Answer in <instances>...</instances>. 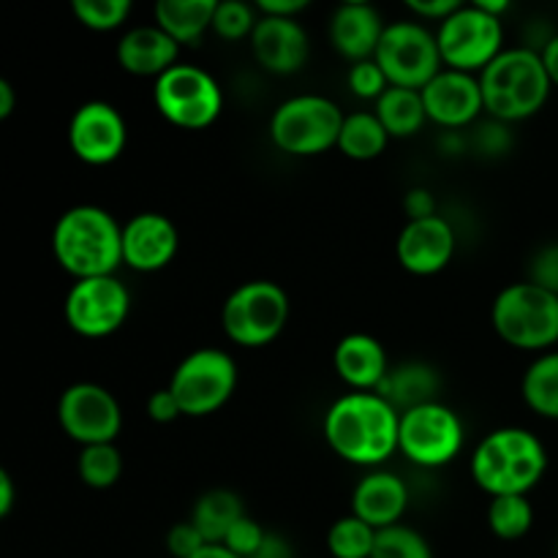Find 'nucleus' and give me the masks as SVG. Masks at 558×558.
Here are the masks:
<instances>
[{
  "mask_svg": "<svg viewBox=\"0 0 558 558\" xmlns=\"http://www.w3.org/2000/svg\"><path fill=\"white\" fill-rule=\"evenodd\" d=\"M325 439L354 466H381L398 452L401 412L379 392H347L325 412Z\"/></svg>",
  "mask_w": 558,
  "mask_h": 558,
  "instance_id": "nucleus-1",
  "label": "nucleus"
},
{
  "mask_svg": "<svg viewBox=\"0 0 558 558\" xmlns=\"http://www.w3.org/2000/svg\"><path fill=\"white\" fill-rule=\"evenodd\" d=\"M52 254L74 281L114 276L123 265V227L98 205H74L54 221Z\"/></svg>",
  "mask_w": 558,
  "mask_h": 558,
  "instance_id": "nucleus-2",
  "label": "nucleus"
},
{
  "mask_svg": "<svg viewBox=\"0 0 558 558\" xmlns=\"http://www.w3.org/2000/svg\"><path fill=\"white\" fill-rule=\"evenodd\" d=\"M472 480L490 499L529 496L548 472V450L537 434L518 425L490 430L472 452Z\"/></svg>",
  "mask_w": 558,
  "mask_h": 558,
  "instance_id": "nucleus-3",
  "label": "nucleus"
},
{
  "mask_svg": "<svg viewBox=\"0 0 558 558\" xmlns=\"http://www.w3.org/2000/svg\"><path fill=\"white\" fill-rule=\"evenodd\" d=\"M485 112L499 123L526 120L548 101L554 82L545 71L543 54L532 47H507L480 71Z\"/></svg>",
  "mask_w": 558,
  "mask_h": 558,
  "instance_id": "nucleus-4",
  "label": "nucleus"
},
{
  "mask_svg": "<svg viewBox=\"0 0 558 558\" xmlns=\"http://www.w3.org/2000/svg\"><path fill=\"white\" fill-rule=\"evenodd\" d=\"M496 336L515 349L545 352L558 343V294L526 281L501 289L490 305Z\"/></svg>",
  "mask_w": 558,
  "mask_h": 558,
  "instance_id": "nucleus-5",
  "label": "nucleus"
},
{
  "mask_svg": "<svg viewBox=\"0 0 558 558\" xmlns=\"http://www.w3.org/2000/svg\"><path fill=\"white\" fill-rule=\"evenodd\" d=\"M343 118L332 98L303 93L278 104L270 118V140L289 156H319L338 147Z\"/></svg>",
  "mask_w": 558,
  "mask_h": 558,
  "instance_id": "nucleus-6",
  "label": "nucleus"
},
{
  "mask_svg": "<svg viewBox=\"0 0 558 558\" xmlns=\"http://www.w3.org/2000/svg\"><path fill=\"white\" fill-rule=\"evenodd\" d=\"M289 322V294L276 281H245L221 305V327L238 347H267Z\"/></svg>",
  "mask_w": 558,
  "mask_h": 558,
  "instance_id": "nucleus-7",
  "label": "nucleus"
},
{
  "mask_svg": "<svg viewBox=\"0 0 558 558\" xmlns=\"http://www.w3.org/2000/svg\"><path fill=\"white\" fill-rule=\"evenodd\" d=\"M169 390L185 417H207L238 390V363L223 349H196L178 363Z\"/></svg>",
  "mask_w": 558,
  "mask_h": 558,
  "instance_id": "nucleus-8",
  "label": "nucleus"
},
{
  "mask_svg": "<svg viewBox=\"0 0 558 558\" xmlns=\"http://www.w3.org/2000/svg\"><path fill=\"white\" fill-rule=\"evenodd\" d=\"M156 109L178 129L199 131L218 120L223 109V90L210 71L178 63L153 85Z\"/></svg>",
  "mask_w": 558,
  "mask_h": 558,
  "instance_id": "nucleus-9",
  "label": "nucleus"
},
{
  "mask_svg": "<svg viewBox=\"0 0 558 558\" xmlns=\"http://www.w3.org/2000/svg\"><path fill=\"white\" fill-rule=\"evenodd\" d=\"M445 69L477 74L505 52V22L488 14L477 3H463L456 14L436 27Z\"/></svg>",
  "mask_w": 558,
  "mask_h": 558,
  "instance_id": "nucleus-10",
  "label": "nucleus"
},
{
  "mask_svg": "<svg viewBox=\"0 0 558 558\" xmlns=\"http://www.w3.org/2000/svg\"><path fill=\"white\" fill-rule=\"evenodd\" d=\"M374 60L381 65L390 85L409 90H423L445 69L436 33L414 20L390 22Z\"/></svg>",
  "mask_w": 558,
  "mask_h": 558,
  "instance_id": "nucleus-11",
  "label": "nucleus"
},
{
  "mask_svg": "<svg viewBox=\"0 0 558 558\" xmlns=\"http://www.w3.org/2000/svg\"><path fill=\"white\" fill-rule=\"evenodd\" d=\"M463 423L456 409L441 401L423 403L401 414L398 452L423 469H439L463 450Z\"/></svg>",
  "mask_w": 558,
  "mask_h": 558,
  "instance_id": "nucleus-12",
  "label": "nucleus"
},
{
  "mask_svg": "<svg viewBox=\"0 0 558 558\" xmlns=\"http://www.w3.org/2000/svg\"><path fill=\"white\" fill-rule=\"evenodd\" d=\"M71 330L82 338H107L123 327L131 314V292L118 276L82 278L71 283L63 300Z\"/></svg>",
  "mask_w": 558,
  "mask_h": 558,
  "instance_id": "nucleus-13",
  "label": "nucleus"
},
{
  "mask_svg": "<svg viewBox=\"0 0 558 558\" xmlns=\"http://www.w3.org/2000/svg\"><path fill=\"white\" fill-rule=\"evenodd\" d=\"M58 423L76 445H114L123 428L120 403L96 381H76L58 398Z\"/></svg>",
  "mask_w": 558,
  "mask_h": 558,
  "instance_id": "nucleus-14",
  "label": "nucleus"
},
{
  "mask_svg": "<svg viewBox=\"0 0 558 558\" xmlns=\"http://www.w3.org/2000/svg\"><path fill=\"white\" fill-rule=\"evenodd\" d=\"M129 142V129L120 109L109 101H85L69 120V145L80 161L90 167H107Z\"/></svg>",
  "mask_w": 558,
  "mask_h": 558,
  "instance_id": "nucleus-15",
  "label": "nucleus"
},
{
  "mask_svg": "<svg viewBox=\"0 0 558 558\" xmlns=\"http://www.w3.org/2000/svg\"><path fill=\"white\" fill-rule=\"evenodd\" d=\"M420 93H423L428 120L441 129L458 131L474 123L480 112H485L483 87H480L477 74L441 69Z\"/></svg>",
  "mask_w": 558,
  "mask_h": 558,
  "instance_id": "nucleus-16",
  "label": "nucleus"
},
{
  "mask_svg": "<svg viewBox=\"0 0 558 558\" xmlns=\"http://www.w3.org/2000/svg\"><path fill=\"white\" fill-rule=\"evenodd\" d=\"M180 232L163 213H136L123 223V262L136 272H158L172 265Z\"/></svg>",
  "mask_w": 558,
  "mask_h": 558,
  "instance_id": "nucleus-17",
  "label": "nucleus"
},
{
  "mask_svg": "<svg viewBox=\"0 0 558 558\" xmlns=\"http://www.w3.org/2000/svg\"><path fill=\"white\" fill-rule=\"evenodd\" d=\"M458 248L456 229L447 218L434 216L423 221H407L396 240L398 262L412 276H436L452 262Z\"/></svg>",
  "mask_w": 558,
  "mask_h": 558,
  "instance_id": "nucleus-18",
  "label": "nucleus"
},
{
  "mask_svg": "<svg viewBox=\"0 0 558 558\" xmlns=\"http://www.w3.org/2000/svg\"><path fill=\"white\" fill-rule=\"evenodd\" d=\"M251 52H254L256 63L270 74H294L308 60V33L294 16L262 14L251 33Z\"/></svg>",
  "mask_w": 558,
  "mask_h": 558,
  "instance_id": "nucleus-19",
  "label": "nucleus"
},
{
  "mask_svg": "<svg viewBox=\"0 0 558 558\" xmlns=\"http://www.w3.org/2000/svg\"><path fill=\"white\" fill-rule=\"evenodd\" d=\"M385 22L376 5L365 0H347L330 16V41L338 54L352 63L371 60L385 36Z\"/></svg>",
  "mask_w": 558,
  "mask_h": 558,
  "instance_id": "nucleus-20",
  "label": "nucleus"
},
{
  "mask_svg": "<svg viewBox=\"0 0 558 558\" xmlns=\"http://www.w3.org/2000/svg\"><path fill=\"white\" fill-rule=\"evenodd\" d=\"M409 507V488L398 474L371 469L352 490V515L374 526L376 532L401 523Z\"/></svg>",
  "mask_w": 558,
  "mask_h": 558,
  "instance_id": "nucleus-21",
  "label": "nucleus"
},
{
  "mask_svg": "<svg viewBox=\"0 0 558 558\" xmlns=\"http://www.w3.org/2000/svg\"><path fill=\"white\" fill-rule=\"evenodd\" d=\"M332 365H336V374L341 376L343 385L352 387L354 392H376L385 376L390 374V360H387L385 347L371 332L343 336L332 352Z\"/></svg>",
  "mask_w": 558,
  "mask_h": 558,
  "instance_id": "nucleus-22",
  "label": "nucleus"
},
{
  "mask_svg": "<svg viewBox=\"0 0 558 558\" xmlns=\"http://www.w3.org/2000/svg\"><path fill=\"white\" fill-rule=\"evenodd\" d=\"M180 44L167 31L153 25H136L118 41V63L134 76H163L178 65Z\"/></svg>",
  "mask_w": 558,
  "mask_h": 558,
  "instance_id": "nucleus-23",
  "label": "nucleus"
},
{
  "mask_svg": "<svg viewBox=\"0 0 558 558\" xmlns=\"http://www.w3.org/2000/svg\"><path fill=\"white\" fill-rule=\"evenodd\" d=\"M439 371L430 368L425 363H401L396 368H390V374L385 376V381L379 385V396L387 398L398 412H409V409H417L423 403L439 401Z\"/></svg>",
  "mask_w": 558,
  "mask_h": 558,
  "instance_id": "nucleus-24",
  "label": "nucleus"
},
{
  "mask_svg": "<svg viewBox=\"0 0 558 558\" xmlns=\"http://www.w3.org/2000/svg\"><path fill=\"white\" fill-rule=\"evenodd\" d=\"M243 499L229 488H213L196 499L194 510H191L189 521L199 529L207 545H223L227 534L232 532L234 523L245 518Z\"/></svg>",
  "mask_w": 558,
  "mask_h": 558,
  "instance_id": "nucleus-25",
  "label": "nucleus"
},
{
  "mask_svg": "<svg viewBox=\"0 0 558 558\" xmlns=\"http://www.w3.org/2000/svg\"><path fill=\"white\" fill-rule=\"evenodd\" d=\"M216 5L218 0H158L153 16L178 44H194L207 27H213Z\"/></svg>",
  "mask_w": 558,
  "mask_h": 558,
  "instance_id": "nucleus-26",
  "label": "nucleus"
},
{
  "mask_svg": "<svg viewBox=\"0 0 558 558\" xmlns=\"http://www.w3.org/2000/svg\"><path fill=\"white\" fill-rule=\"evenodd\" d=\"M374 112L392 140H407V136H414L425 123H428L423 93L409 90V87H396V85L387 87L385 96L376 101Z\"/></svg>",
  "mask_w": 558,
  "mask_h": 558,
  "instance_id": "nucleus-27",
  "label": "nucleus"
},
{
  "mask_svg": "<svg viewBox=\"0 0 558 558\" xmlns=\"http://www.w3.org/2000/svg\"><path fill=\"white\" fill-rule=\"evenodd\" d=\"M390 140L376 112H349L338 136V150L352 161H374L387 150Z\"/></svg>",
  "mask_w": 558,
  "mask_h": 558,
  "instance_id": "nucleus-28",
  "label": "nucleus"
},
{
  "mask_svg": "<svg viewBox=\"0 0 558 558\" xmlns=\"http://www.w3.org/2000/svg\"><path fill=\"white\" fill-rule=\"evenodd\" d=\"M521 396L534 414L558 420V352H543L523 371Z\"/></svg>",
  "mask_w": 558,
  "mask_h": 558,
  "instance_id": "nucleus-29",
  "label": "nucleus"
},
{
  "mask_svg": "<svg viewBox=\"0 0 558 558\" xmlns=\"http://www.w3.org/2000/svg\"><path fill=\"white\" fill-rule=\"evenodd\" d=\"M534 507L529 496H496L488 505V529L494 537L512 543L532 532Z\"/></svg>",
  "mask_w": 558,
  "mask_h": 558,
  "instance_id": "nucleus-30",
  "label": "nucleus"
},
{
  "mask_svg": "<svg viewBox=\"0 0 558 558\" xmlns=\"http://www.w3.org/2000/svg\"><path fill=\"white\" fill-rule=\"evenodd\" d=\"M76 472L87 488L107 490L123 474V456L114 445H90L82 447L76 458Z\"/></svg>",
  "mask_w": 558,
  "mask_h": 558,
  "instance_id": "nucleus-31",
  "label": "nucleus"
},
{
  "mask_svg": "<svg viewBox=\"0 0 558 558\" xmlns=\"http://www.w3.org/2000/svg\"><path fill=\"white\" fill-rule=\"evenodd\" d=\"M376 545V529L357 515H343L327 532V550L332 558H371Z\"/></svg>",
  "mask_w": 558,
  "mask_h": 558,
  "instance_id": "nucleus-32",
  "label": "nucleus"
},
{
  "mask_svg": "<svg viewBox=\"0 0 558 558\" xmlns=\"http://www.w3.org/2000/svg\"><path fill=\"white\" fill-rule=\"evenodd\" d=\"M371 558H434L428 539L412 526H387L376 532V545Z\"/></svg>",
  "mask_w": 558,
  "mask_h": 558,
  "instance_id": "nucleus-33",
  "label": "nucleus"
},
{
  "mask_svg": "<svg viewBox=\"0 0 558 558\" xmlns=\"http://www.w3.org/2000/svg\"><path fill=\"white\" fill-rule=\"evenodd\" d=\"M74 14L76 20L85 27L98 33L114 31V27L123 25L131 14V0H74Z\"/></svg>",
  "mask_w": 558,
  "mask_h": 558,
  "instance_id": "nucleus-34",
  "label": "nucleus"
},
{
  "mask_svg": "<svg viewBox=\"0 0 558 558\" xmlns=\"http://www.w3.org/2000/svg\"><path fill=\"white\" fill-rule=\"evenodd\" d=\"M256 14L248 3L243 0H218L216 16H213V31L227 41H238V38H251L256 27Z\"/></svg>",
  "mask_w": 558,
  "mask_h": 558,
  "instance_id": "nucleus-35",
  "label": "nucleus"
},
{
  "mask_svg": "<svg viewBox=\"0 0 558 558\" xmlns=\"http://www.w3.org/2000/svg\"><path fill=\"white\" fill-rule=\"evenodd\" d=\"M347 82L354 96L368 98V101H379L387 93V87H390V80H387L385 71H381V65L374 58L349 65Z\"/></svg>",
  "mask_w": 558,
  "mask_h": 558,
  "instance_id": "nucleus-36",
  "label": "nucleus"
},
{
  "mask_svg": "<svg viewBox=\"0 0 558 558\" xmlns=\"http://www.w3.org/2000/svg\"><path fill=\"white\" fill-rule=\"evenodd\" d=\"M265 537H267L265 529H262L254 518L245 515V518H240V521L232 526V532L227 534V539H223V548H229L234 556H240V558H251L256 550L262 548Z\"/></svg>",
  "mask_w": 558,
  "mask_h": 558,
  "instance_id": "nucleus-37",
  "label": "nucleus"
},
{
  "mask_svg": "<svg viewBox=\"0 0 558 558\" xmlns=\"http://www.w3.org/2000/svg\"><path fill=\"white\" fill-rule=\"evenodd\" d=\"M529 281L558 294V243H548L529 262Z\"/></svg>",
  "mask_w": 558,
  "mask_h": 558,
  "instance_id": "nucleus-38",
  "label": "nucleus"
},
{
  "mask_svg": "<svg viewBox=\"0 0 558 558\" xmlns=\"http://www.w3.org/2000/svg\"><path fill=\"white\" fill-rule=\"evenodd\" d=\"M205 545H207L205 537H202L199 529H196L191 521L174 523V526L167 532V550L169 556L174 558L196 556Z\"/></svg>",
  "mask_w": 558,
  "mask_h": 558,
  "instance_id": "nucleus-39",
  "label": "nucleus"
},
{
  "mask_svg": "<svg viewBox=\"0 0 558 558\" xmlns=\"http://www.w3.org/2000/svg\"><path fill=\"white\" fill-rule=\"evenodd\" d=\"M436 210H439V205H436L434 191L423 189V185H414L403 196V213H407L409 221H423V218L439 216Z\"/></svg>",
  "mask_w": 558,
  "mask_h": 558,
  "instance_id": "nucleus-40",
  "label": "nucleus"
},
{
  "mask_svg": "<svg viewBox=\"0 0 558 558\" xmlns=\"http://www.w3.org/2000/svg\"><path fill=\"white\" fill-rule=\"evenodd\" d=\"M147 417H150L153 423H161V425H169L178 417H183V409H180V403L174 401L169 387H161V390H156L150 398H147Z\"/></svg>",
  "mask_w": 558,
  "mask_h": 558,
  "instance_id": "nucleus-41",
  "label": "nucleus"
},
{
  "mask_svg": "<svg viewBox=\"0 0 558 558\" xmlns=\"http://www.w3.org/2000/svg\"><path fill=\"white\" fill-rule=\"evenodd\" d=\"M461 0H407V9L420 20L445 22L447 16L461 9Z\"/></svg>",
  "mask_w": 558,
  "mask_h": 558,
  "instance_id": "nucleus-42",
  "label": "nucleus"
},
{
  "mask_svg": "<svg viewBox=\"0 0 558 558\" xmlns=\"http://www.w3.org/2000/svg\"><path fill=\"white\" fill-rule=\"evenodd\" d=\"M256 9L262 11L265 16H294L303 9H308V0H259Z\"/></svg>",
  "mask_w": 558,
  "mask_h": 558,
  "instance_id": "nucleus-43",
  "label": "nucleus"
},
{
  "mask_svg": "<svg viewBox=\"0 0 558 558\" xmlns=\"http://www.w3.org/2000/svg\"><path fill=\"white\" fill-rule=\"evenodd\" d=\"M251 558H294V550L292 545L287 543V539L281 537V534H272L267 532L265 543H262V548L256 550Z\"/></svg>",
  "mask_w": 558,
  "mask_h": 558,
  "instance_id": "nucleus-44",
  "label": "nucleus"
},
{
  "mask_svg": "<svg viewBox=\"0 0 558 558\" xmlns=\"http://www.w3.org/2000/svg\"><path fill=\"white\" fill-rule=\"evenodd\" d=\"M539 54H543V63H545V71H548L550 82H554V87H558V33L539 47Z\"/></svg>",
  "mask_w": 558,
  "mask_h": 558,
  "instance_id": "nucleus-45",
  "label": "nucleus"
},
{
  "mask_svg": "<svg viewBox=\"0 0 558 558\" xmlns=\"http://www.w3.org/2000/svg\"><path fill=\"white\" fill-rule=\"evenodd\" d=\"M16 501V485L9 472H0V518H9Z\"/></svg>",
  "mask_w": 558,
  "mask_h": 558,
  "instance_id": "nucleus-46",
  "label": "nucleus"
},
{
  "mask_svg": "<svg viewBox=\"0 0 558 558\" xmlns=\"http://www.w3.org/2000/svg\"><path fill=\"white\" fill-rule=\"evenodd\" d=\"M16 107V93L9 80H0V120L9 118Z\"/></svg>",
  "mask_w": 558,
  "mask_h": 558,
  "instance_id": "nucleus-47",
  "label": "nucleus"
},
{
  "mask_svg": "<svg viewBox=\"0 0 558 558\" xmlns=\"http://www.w3.org/2000/svg\"><path fill=\"white\" fill-rule=\"evenodd\" d=\"M474 3H477L483 11H488V14L499 16V20L507 14V9H510L507 0H474Z\"/></svg>",
  "mask_w": 558,
  "mask_h": 558,
  "instance_id": "nucleus-48",
  "label": "nucleus"
},
{
  "mask_svg": "<svg viewBox=\"0 0 558 558\" xmlns=\"http://www.w3.org/2000/svg\"><path fill=\"white\" fill-rule=\"evenodd\" d=\"M191 558H240V556H234L232 550L223 548V545H205L199 554L191 556Z\"/></svg>",
  "mask_w": 558,
  "mask_h": 558,
  "instance_id": "nucleus-49",
  "label": "nucleus"
}]
</instances>
